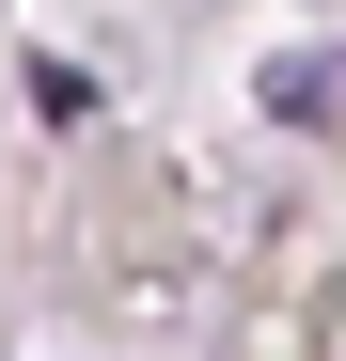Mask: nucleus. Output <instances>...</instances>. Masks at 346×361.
I'll list each match as a JSON object with an SVG mask.
<instances>
[]
</instances>
